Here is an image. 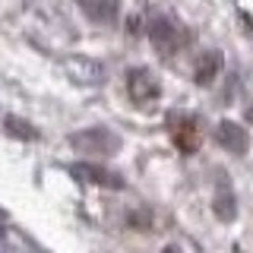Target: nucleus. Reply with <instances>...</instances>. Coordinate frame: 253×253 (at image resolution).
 Instances as JSON below:
<instances>
[{
    "mask_svg": "<svg viewBox=\"0 0 253 253\" xmlns=\"http://www.w3.org/2000/svg\"><path fill=\"white\" fill-rule=\"evenodd\" d=\"M73 177L85 180V184H95V187H108V190H124V177L117 171H108L101 165H92V162H79L73 165Z\"/></svg>",
    "mask_w": 253,
    "mask_h": 253,
    "instance_id": "6",
    "label": "nucleus"
},
{
    "mask_svg": "<svg viewBox=\"0 0 253 253\" xmlns=\"http://www.w3.org/2000/svg\"><path fill=\"white\" fill-rule=\"evenodd\" d=\"M212 209H215V218L218 221H234L237 206H234V190L228 187V184H218L215 200H212Z\"/></svg>",
    "mask_w": 253,
    "mask_h": 253,
    "instance_id": "9",
    "label": "nucleus"
},
{
    "mask_svg": "<svg viewBox=\"0 0 253 253\" xmlns=\"http://www.w3.org/2000/svg\"><path fill=\"white\" fill-rule=\"evenodd\" d=\"M126 95H130V101L139 111H152L155 101L162 98V83H158V76L152 70L136 67L126 73Z\"/></svg>",
    "mask_w": 253,
    "mask_h": 253,
    "instance_id": "2",
    "label": "nucleus"
},
{
    "mask_svg": "<svg viewBox=\"0 0 253 253\" xmlns=\"http://www.w3.org/2000/svg\"><path fill=\"white\" fill-rule=\"evenodd\" d=\"M221 51H203V57L196 60V67H193V83L196 85H212V79H215L221 73Z\"/></svg>",
    "mask_w": 253,
    "mask_h": 253,
    "instance_id": "7",
    "label": "nucleus"
},
{
    "mask_svg": "<svg viewBox=\"0 0 253 253\" xmlns=\"http://www.w3.org/2000/svg\"><path fill=\"white\" fill-rule=\"evenodd\" d=\"M67 142L79 152H101V155H114L121 152V136L111 126H85V130L70 133Z\"/></svg>",
    "mask_w": 253,
    "mask_h": 253,
    "instance_id": "3",
    "label": "nucleus"
},
{
    "mask_svg": "<svg viewBox=\"0 0 253 253\" xmlns=\"http://www.w3.org/2000/svg\"><path fill=\"white\" fill-rule=\"evenodd\" d=\"M215 139L221 149H228L237 158L247 155V149H250V133H247V126H241L237 121H221L215 126Z\"/></svg>",
    "mask_w": 253,
    "mask_h": 253,
    "instance_id": "5",
    "label": "nucleus"
},
{
    "mask_svg": "<svg viewBox=\"0 0 253 253\" xmlns=\"http://www.w3.org/2000/svg\"><path fill=\"white\" fill-rule=\"evenodd\" d=\"M63 67L73 73V79H79V83H89V85H95V83H101V79H105V70H101L95 60H85V57H67V60H63Z\"/></svg>",
    "mask_w": 253,
    "mask_h": 253,
    "instance_id": "8",
    "label": "nucleus"
},
{
    "mask_svg": "<svg viewBox=\"0 0 253 253\" xmlns=\"http://www.w3.org/2000/svg\"><path fill=\"white\" fill-rule=\"evenodd\" d=\"M6 133H13V136H19V139H35L38 136L35 126L26 124V121H19V117H6Z\"/></svg>",
    "mask_w": 253,
    "mask_h": 253,
    "instance_id": "10",
    "label": "nucleus"
},
{
    "mask_svg": "<svg viewBox=\"0 0 253 253\" xmlns=\"http://www.w3.org/2000/svg\"><path fill=\"white\" fill-rule=\"evenodd\" d=\"M149 38H152V47L158 51L162 60H171L174 54H180L190 44V32L184 29V22L171 19V16H158V19H152Z\"/></svg>",
    "mask_w": 253,
    "mask_h": 253,
    "instance_id": "1",
    "label": "nucleus"
},
{
    "mask_svg": "<svg viewBox=\"0 0 253 253\" xmlns=\"http://www.w3.org/2000/svg\"><path fill=\"white\" fill-rule=\"evenodd\" d=\"M165 126H168L171 142L184 155H193L196 149H200V121H196L190 111H171V114L165 117Z\"/></svg>",
    "mask_w": 253,
    "mask_h": 253,
    "instance_id": "4",
    "label": "nucleus"
}]
</instances>
